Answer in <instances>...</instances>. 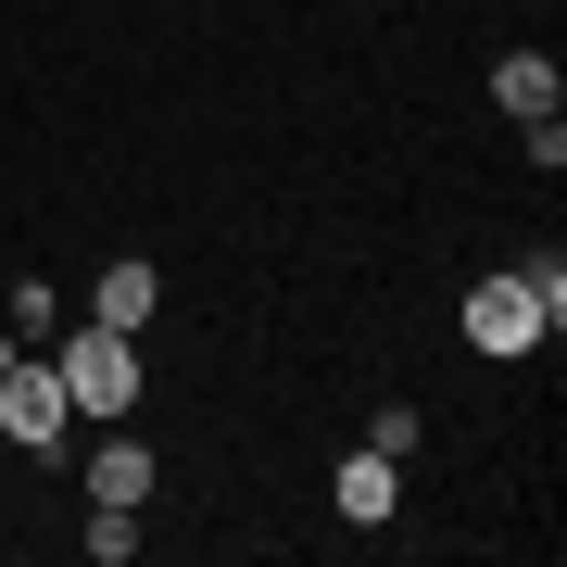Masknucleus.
<instances>
[{
	"label": "nucleus",
	"mask_w": 567,
	"mask_h": 567,
	"mask_svg": "<svg viewBox=\"0 0 567 567\" xmlns=\"http://www.w3.org/2000/svg\"><path fill=\"white\" fill-rule=\"evenodd\" d=\"M0 442H25L39 466L76 442V391H63V365H39V353H13V365H0Z\"/></svg>",
	"instance_id": "obj_1"
},
{
	"label": "nucleus",
	"mask_w": 567,
	"mask_h": 567,
	"mask_svg": "<svg viewBox=\"0 0 567 567\" xmlns=\"http://www.w3.org/2000/svg\"><path fill=\"white\" fill-rule=\"evenodd\" d=\"M51 365H63V391H76V416H126L140 404V328H76Z\"/></svg>",
	"instance_id": "obj_2"
},
{
	"label": "nucleus",
	"mask_w": 567,
	"mask_h": 567,
	"mask_svg": "<svg viewBox=\"0 0 567 567\" xmlns=\"http://www.w3.org/2000/svg\"><path fill=\"white\" fill-rule=\"evenodd\" d=\"M466 341L480 353H543L555 328H543V303H529V278H480L466 290Z\"/></svg>",
	"instance_id": "obj_3"
},
{
	"label": "nucleus",
	"mask_w": 567,
	"mask_h": 567,
	"mask_svg": "<svg viewBox=\"0 0 567 567\" xmlns=\"http://www.w3.org/2000/svg\"><path fill=\"white\" fill-rule=\"evenodd\" d=\"M492 102H505L517 126H543L567 89H555V63H543V51H505V63H492Z\"/></svg>",
	"instance_id": "obj_4"
},
{
	"label": "nucleus",
	"mask_w": 567,
	"mask_h": 567,
	"mask_svg": "<svg viewBox=\"0 0 567 567\" xmlns=\"http://www.w3.org/2000/svg\"><path fill=\"white\" fill-rule=\"evenodd\" d=\"M89 505H152V442H102L89 454Z\"/></svg>",
	"instance_id": "obj_5"
},
{
	"label": "nucleus",
	"mask_w": 567,
	"mask_h": 567,
	"mask_svg": "<svg viewBox=\"0 0 567 567\" xmlns=\"http://www.w3.org/2000/svg\"><path fill=\"white\" fill-rule=\"evenodd\" d=\"M391 492H404V480H391V454H379V442H365V454H341V517H365V529H379V517H391Z\"/></svg>",
	"instance_id": "obj_6"
},
{
	"label": "nucleus",
	"mask_w": 567,
	"mask_h": 567,
	"mask_svg": "<svg viewBox=\"0 0 567 567\" xmlns=\"http://www.w3.org/2000/svg\"><path fill=\"white\" fill-rule=\"evenodd\" d=\"M152 265H102V328H152Z\"/></svg>",
	"instance_id": "obj_7"
},
{
	"label": "nucleus",
	"mask_w": 567,
	"mask_h": 567,
	"mask_svg": "<svg viewBox=\"0 0 567 567\" xmlns=\"http://www.w3.org/2000/svg\"><path fill=\"white\" fill-rule=\"evenodd\" d=\"M89 555H102V567L140 555V505H89Z\"/></svg>",
	"instance_id": "obj_8"
},
{
	"label": "nucleus",
	"mask_w": 567,
	"mask_h": 567,
	"mask_svg": "<svg viewBox=\"0 0 567 567\" xmlns=\"http://www.w3.org/2000/svg\"><path fill=\"white\" fill-rule=\"evenodd\" d=\"M365 442H379V454H391V466H404V454H416V442H429V416H416V404H379V429H365Z\"/></svg>",
	"instance_id": "obj_9"
},
{
	"label": "nucleus",
	"mask_w": 567,
	"mask_h": 567,
	"mask_svg": "<svg viewBox=\"0 0 567 567\" xmlns=\"http://www.w3.org/2000/svg\"><path fill=\"white\" fill-rule=\"evenodd\" d=\"M0 365H13V341H0Z\"/></svg>",
	"instance_id": "obj_10"
}]
</instances>
